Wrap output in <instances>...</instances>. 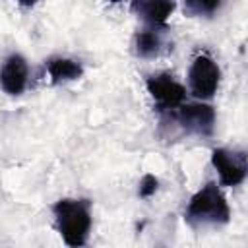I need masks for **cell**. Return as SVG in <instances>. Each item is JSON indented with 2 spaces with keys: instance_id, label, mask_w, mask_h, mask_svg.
Wrapping results in <instances>:
<instances>
[{
  "instance_id": "3957f363",
  "label": "cell",
  "mask_w": 248,
  "mask_h": 248,
  "mask_svg": "<svg viewBox=\"0 0 248 248\" xmlns=\"http://www.w3.org/2000/svg\"><path fill=\"white\" fill-rule=\"evenodd\" d=\"M221 81V70L209 54H198L188 70L190 91L198 99H209L215 95Z\"/></svg>"
},
{
  "instance_id": "7c38bea8",
  "label": "cell",
  "mask_w": 248,
  "mask_h": 248,
  "mask_svg": "<svg viewBox=\"0 0 248 248\" xmlns=\"http://www.w3.org/2000/svg\"><path fill=\"white\" fill-rule=\"evenodd\" d=\"M157 178L153 174H145L140 182V196L141 198H151L155 192H157Z\"/></svg>"
},
{
  "instance_id": "277c9868",
  "label": "cell",
  "mask_w": 248,
  "mask_h": 248,
  "mask_svg": "<svg viewBox=\"0 0 248 248\" xmlns=\"http://www.w3.org/2000/svg\"><path fill=\"white\" fill-rule=\"evenodd\" d=\"M211 165L219 172L223 186H238L246 178V153L238 149L217 147L211 151Z\"/></svg>"
},
{
  "instance_id": "8992f818",
  "label": "cell",
  "mask_w": 248,
  "mask_h": 248,
  "mask_svg": "<svg viewBox=\"0 0 248 248\" xmlns=\"http://www.w3.org/2000/svg\"><path fill=\"white\" fill-rule=\"evenodd\" d=\"M176 118L182 124V128L190 134H196V136H211L213 134L215 110H213V107H209L205 103L180 105Z\"/></svg>"
},
{
  "instance_id": "5bb4252c",
  "label": "cell",
  "mask_w": 248,
  "mask_h": 248,
  "mask_svg": "<svg viewBox=\"0 0 248 248\" xmlns=\"http://www.w3.org/2000/svg\"><path fill=\"white\" fill-rule=\"evenodd\" d=\"M108 2H112V4H118V2H126V0H108Z\"/></svg>"
},
{
  "instance_id": "5b68a950",
  "label": "cell",
  "mask_w": 248,
  "mask_h": 248,
  "mask_svg": "<svg viewBox=\"0 0 248 248\" xmlns=\"http://www.w3.org/2000/svg\"><path fill=\"white\" fill-rule=\"evenodd\" d=\"M147 91L153 97V101L159 105V108L169 110V108H178L184 103L186 89L172 78L169 72H161L155 76H149L147 81Z\"/></svg>"
},
{
  "instance_id": "30bf717a",
  "label": "cell",
  "mask_w": 248,
  "mask_h": 248,
  "mask_svg": "<svg viewBox=\"0 0 248 248\" xmlns=\"http://www.w3.org/2000/svg\"><path fill=\"white\" fill-rule=\"evenodd\" d=\"M161 31L159 27H147V29H141L136 39H134V52L141 58H151V56H157L159 50H161Z\"/></svg>"
},
{
  "instance_id": "ba28073f",
  "label": "cell",
  "mask_w": 248,
  "mask_h": 248,
  "mask_svg": "<svg viewBox=\"0 0 248 248\" xmlns=\"http://www.w3.org/2000/svg\"><path fill=\"white\" fill-rule=\"evenodd\" d=\"M132 8L149 27H165L174 10V0H134Z\"/></svg>"
},
{
  "instance_id": "8fae6325",
  "label": "cell",
  "mask_w": 248,
  "mask_h": 248,
  "mask_svg": "<svg viewBox=\"0 0 248 248\" xmlns=\"http://www.w3.org/2000/svg\"><path fill=\"white\" fill-rule=\"evenodd\" d=\"M223 0H184L186 12L192 16H211L219 10Z\"/></svg>"
},
{
  "instance_id": "4fadbf2b",
  "label": "cell",
  "mask_w": 248,
  "mask_h": 248,
  "mask_svg": "<svg viewBox=\"0 0 248 248\" xmlns=\"http://www.w3.org/2000/svg\"><path fill=\"white\" fill-rule=\"evenodd\" d=\"M19 4H23V6H33L35 0H19Z\"/></svg>"
},
{
  "instance_id": "52a82bcc",
  "label": "cell",
  "mask_w": 248,
  "mask_h": 248,
  "mask_svg": "<svg viewBox=\"0 0 248 248\" xmlns=\"http://www.w3.org/2000/svg\"><path fill=\"white\" fill-rule=\"evenodd\" d=\"M27 78H29V68L27 60L21 54H10L2 68H0V87L8 95H21L23 89L27 87Z\"/></svg>"
},
{
  "instance_id": "7a4b0ae2",
  "label": "cell",
  "mask_w": 248,
  "mask_h": 248,
  "mask_svg": "<svg viewBox=\"0 0 248 248\" xmlns=\"http://www.w3.org/2000/svg\"><path fill=\"white\" fill-rule=\"evenodd\" d=\"M229 219L231 209L217 182H207L188 202L186 221L192 225H223Z\"/></svg>"
},
{
  "instance_id": "9c48e42d",
  "label": "cell",
  "mask_w": 248,
  "mask_h": 248,
  "mask_svg": "<svg viewBox=\"0 0 248 248\" xmlns=\"http://www.w3.org/2000/svg\"><path fill=\"white\" fill-rule=\"evenodd\" d=\"M46 70L48 76L52 79V83H60V81H72L81 78L83 68L79 62L72 60V58H64V56H52L46 60Z\"/></svg>"
},
{
  "instance_id": "6da1fadb",
  "label": "cell",
  "mask_w": 248,
  "mask_h": 248,
  "mask_svg": "<svg viewBox=\"0 0 248 248\" xmlns=\"http://www.w3.org/2000/svg\"><path fill=\"white\" fill-rule=\"evenodd\" d=\"M52 213H54L56 229L68 246L78 248L87 242L91 229V205L87 200H74V198L58 200L52 205Z\"/></svg>"
}]
</instances>
